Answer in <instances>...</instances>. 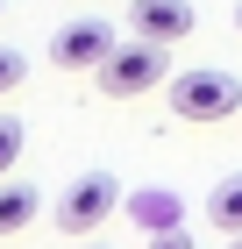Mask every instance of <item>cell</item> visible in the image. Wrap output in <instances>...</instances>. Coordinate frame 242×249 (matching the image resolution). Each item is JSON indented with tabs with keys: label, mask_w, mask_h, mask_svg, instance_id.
<instances>
[{
	"label": "cell",
	"mask_w": 242,
	"mask_h": 249,
	"mask_svg": "<svg viewBox=\"0 0 242 249\" xmlns=\"http://www.w3.org/2000/svg\"><path fill=\"white\" fill-rule=\"evenodd\" d=\"M171 114H178V121H200V128L242 114V78L221 71V64H206V71H178V78H171Z\"/></svg>",
	"instance_id": "6da1fadb"
},
{
	"label": "cell",
	"mask_w": 242,
	"mask_h": 249,
	"mask_svg": "<svg viewBox=\"0 0 242 249\" xmlns=\"http://www.w3.org/2000/svg\"><path fill=\"white\" fill-rule=\"evenodd\" d=\"M149 86H171V57H164V43L129 36L107 64H100V93H107V100H135V93H149Z\"/></svg>",
	"instance_id": "7a4b0ae2"
},
{
	"label": "cell",
	"mask_w": 242,
	"mask_h": 249,
	"mask_svg": "<svg viewBox=\"0 0 242 249\" xmlns=\"http://www.w3.org/2000/svg\"><path fill=\"white\" fill-rule=\"evenodd\" d=\"M114 207H129V199H121V185H114V171H86V178H72V185H64V199H57L50 213H57V228H64V235H93Z\"/></svg>",
	"instance_id": "3957f363"
},
{
	"label": "cell",
	"mask_w": 242,
	"mask_h": 249,
	"mask_svg": "<svg viewBox=\"0 0 242 249\" xmlns=\"http://www.w3.org/2000/svg\"><path fill=\"white\" fill-rule=\"evenodd\" d=\"M121 43H129V36H114L107 21H64V29L50 36V64H57V71H100Z\"/></svg>",
	"instance_id": "277c9868"
},
{
	"label": "cell",
	"mask_w": 242,
	"mask_h": 249,
	"mask_svg": "<svg viewBox=\"0 0 242 249\" xmlns=\"http://www.w3.org/2000/svg\"><path fill=\"white\" fill-rule=\"evenodd\" d=\"M192 0H129V36H143V43H186L192 36Z\"/></svg>",
	"instance_id": "5b68a950"
},
{
	"label": "cell",
	"mask_w": 242,
	"mask_h": 249,
	"mask_svg": "<svg viewBox=\"0 0 242 249\" xmlns=\"http://www.w3.org/2000/svg\"><path fill=\"white\" fill-rule=\"evenodd\" d=\"M129 221H135L143 235H171V228H178V192H171V185L129 192Z\"/></svg>",
	"instance_id": "8992f818"
},
{
	"label": "cell",
	"mask_w": 242,
	"mask_h": 249,
	"mask_svg": "<svg viewBox=\"0 0 242 249\" xmlns=\"http://www.w3.org/2000/svg\"><path fill=\"white\" fill-rule=\"evenodd\" d=\"M36 213H43V192H36V185H21V178H0V235H21Z\"/></svg>",
	"instance_id": "52a82bcc"
},
{
	"label": "cell",
	"mask_w": 242,
	"mask_h": 249,
	"mask_svg": "<svg viewBox=\"0 0 242 249\" xmlns=\"http://www.w3.org/2000/svg\"><path fill=\"white\" fill-rule=\"evenodd\" d=\"M206 221H214L221 235H242V171L214 178V192H206Z\"/></svg>",
	"instance_id": "ba28073f"
},
{
	"label": "cell",
	"mask_w": 242,
	"mask_h": 249,
	"mask_svg": "<svg viewBox=\"0 0 242 249\" xmlns=\"http://www.w3.org/2000/svg\"><path fill=\"white\" fill-rule=\"evenodd\" d=\"M21 150H29V121H21V114H0V178L15 171Z\"/></svg>",
	"instance_id": "9c48e42d"
},
{
	"label": "cell",
	"mask_w": 242,
	"mask_h": 249,
	"mask_svg": "<svg viewBox=\"0 0 242 249\" xmlns=\"http://www.w3.org/2000/svg\"><path fill=\"white\" fill-rule=\"evenodd\" d=\"M21 78H29V64H21V50H7V43H0V93H15Z\"/></svg>",
	"instance_id": "30bf717a"
},
{
	"label": "cell",
	"mask_w": 242,
	"mask_h": 249,
	"mask_svg": "<svg viewBox=\"0 0 242 249\" xmlns=\"http://www.w3.org/2000/svg\"><path fill=\"white\" fill-rule=\"evenodd\" d=\"M149 249H192V235H186V228H171V235H149Z\"/></svg>",
	"instance_id": "8fae6325"
},
{
	"label": "cell",
	"mask_w": 242,
	"mask_h": 249,
	"mask_svg": "<svg viewBox=\"0 0 242 249\" xmlns=\"http://www.w3.org/2000/svg\"><path fill=\"white\" fill-rule=\"evenodd\" d=\"M228 249H242V235H228Z\"/></svg>",
	"instance_id": "7c38bea8"
},
{
	"label": "cell",
	"mask_w": 242,
	"mask_h": 249,
	"mask_svg": "<svg viewBox=\"0 0 242 249\" xmlns=\"http://www.w3.org/2000/svg\"><path fill=\"white\" fill-rule=\"evenodd\" d=\"M235 29H242V0H235Z\"/></svg>",
	"instance_id": "4fadbf2b"
},
{
	"label": "cell",
	"mask_w": 242,
	"mask_h": 249,
	"mask_svg": "<svg viewBox=\"0 0 242 249\" xmlns=\"http://www.w3.org/2000/svg\"><path fill=\"white\" fill-rule=\"evenodd\" d=\"M86 249H100V242H86Z\"/></svg>",
	"instance_id": "5bb4252c"
},
{
	"label": "cell",
	"mask_w": 242,
	"mask_h": 249,
	"mask_svg": "<svg viewBox=\"0 0 242 249\" xmlns=\"http://www.w3.org/2000/svg\"><path fill=\"white\" fill-rule=\"evenodd\" d=\"M0 7H7V0H0Z\"/></svg>",
	"instance_id": "9a60e30c"
}]
</instances>
